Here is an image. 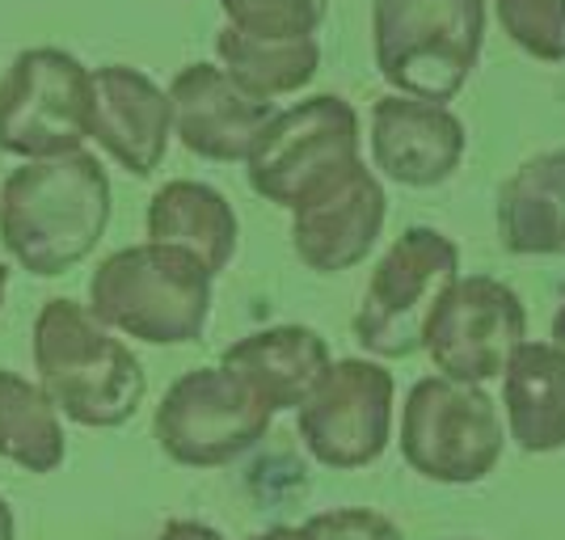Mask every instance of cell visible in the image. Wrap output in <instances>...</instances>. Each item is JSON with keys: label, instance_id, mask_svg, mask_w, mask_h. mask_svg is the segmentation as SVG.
Masks as SVG:
<instances>
[{"label": "cell", "instance_id": "e0dca14e", "mask_svg": "<svg viewBox=\"0 0 565 540\" xmlns=\"http://www.w3.org/2000/svg\"><path fill=\"white\" fill-rule=\"evenodd\" d=\"M498 241L515 258H565V148L523 161L498 187Z\"/></svg>", "mask_w": 565, "mask_h": 540}, {"label": "cell", "instance_id": "5bb4252c", "mask_svg": "<svg viewBox=\"0 0 565 540\" xmlns=\"http://www.w3.org/2000/svg\"><path fill=\"white\" fill-rule=\"evenodd\" d=\"M173 136L186 152L215 165H236L249 157L262 127L275 118V102H258L236 89L220 64H186L169 81Z\"/></svg>", "mask_w": 565, "mask_h": 540}, {"label": "cell", "instance_id": "f1b7e54d", "mask_svg": "<svg viewBox=\"0 0 565 540\" xmlns=\"http://www.w3.org/2000/svg\"><path fill=\"white\" fill-rule=\"evenodd\" d=\"M4 296H9V266L0 262V308H4Z\"/></svg>", "mask_w": 565, "mask_h": 540}, {"label": "cell", "instance_id": "277c9868", "mask_svg": "<svg viewBox=\"0 0 565 540\" xmlns=\"http://www.w3.org/2000/svg\"><path fill=\"white\" fill-rule=\"evenodd\" d=\"M486 47V0H372L376 72L405 97L448 106Z\"/></svg>", "mask_w": 565, "mask_h": 540}, {"label": "cell", "instance_id": "7402d4cb", "mask_svg": "<svg viewBox=\"0 0 565 540\" xmlns=\"http://www.w3.org/2000/svg\"><path fill=\"white\" fill-rule=\"evenodd\" d=\"M502 34L541 64H565V0H494Z\"/></svg>", "mask_w": 565, "mask_h": 540}, {"label": "cell", "instance_id": "4316f807", "mask_svg": "<svg viewBox=\"0 0 565 540\" xmlns=\"http://www.w3.org/2000/svg\"><path fill=\"white\" fill-rule=\"evenodd\" d=\"M0 540H18V519H13V507L4 494H0Z\"/></svg>", "mask_w": 565, "mask_h": 540}, {"label": "cell", "instance_id": "8992f818", "mask_svg": "<svg viewBox=\"0 0 565 540\" xmlns=\"http://www.w3.org/2000/svg\"><path fill=\"white\" fill-rule=\"evenodd\" d=\"M507 431L481 384L423 377L405 393L401 456L435 486H477L498 469Z\"/></svg>", "mask_w": 565, "mask_h": 540}, {"label": "cell", "instance_id": "7a4b0ae2", "mask_svg": "<svg viewBox=\"0 0 565 540\" xmlns=\"http://www.w3.org/2000/svg\"><path fill=\"white\" fill-rule=\"evenodd\" d=\"M30 347L39 384L60 419L89 431H115L136 419L148 393L143 363L81 300L55 296L39 308Z\"/></svg>", "mask_w": 565, "mask_h": 540}, {"label": "cell", "instance_id": "6da1fadb", "mask_svg": "<svg viewBox=\"0 0 565 540\" xmlns=\"http://www.w3.org/2000/svg\"><path fill=\"white\" fill-rule=\"evenodd\" d=\"M110 212V173L89 148L22 161L0 187V245L25 275L60 279L102 245Z\"/></svg>", "mask_w": 565, "mask_h": 540}, {"label": "cell", "instance_id": "9a60e30c", "mask_svg": "<svg viewBox=\"0 0 565 540\" xmlns=\"http://www.w3.org/2000/svg\"><path fill=\"white\" fill-rule=\"evenodd\" d=\"M173 110L169 94L131 64L94 68V115L89 140L131 178H152L169 152Z\"/></svg>", "mask_w": 565, "mask_h": 540}, {"label": "cell", "instance_id": "d4e9b609", "mask_svg": "<svg viewBox=\"0 0 565 540\" xmlns=\"http://www.w3.org/2000/svg\"><path fill=\"white\" fill-rule=\"evenodd\" d=\"M157 540H228V537L215 532L212 523H199V519H169Z\"/></svg>", "mask_w": 565, "mask_h": 540}, {"label": "cell", "instance_id": "cb8c5ba5", "mask_svg": "<svg viewBox=\"0 0 565 540\" xmlns=\"http://www.w3.org/2000/svg\"><path fill=\"white\" fill-rule=\"evenodd\" d=\"M305 528L312 540H405L397 523L372 507H333L305 519Z\"/></svg>", "mask_w": 565, "mask_h": 540}, {"label": "cell", "instance_id": "5b68a950", "mask_svg": "<svg viewBox=\"0 0 565 540\" xmlns=\"http://www.w3.org/2000/svg\"><path fill=\"white\" fill-rule=\"evenodd\" d=\"M359 165L363 157L354 106L338 94H317L275 110L245 157V173L258 199L296 212L338 187Z\"/></svg>", "mask_w": 565, "mask_h": 540}, {"label": "cell", "instance_id": "ffe728a7", "mask_svg": "<svg viewBox=\"0 0 565 540\" xmlns=\"http://www.w3.org/2000/svg\"><path fill=\"white\" fill-rule=\"evenodd\" d=\"M215 60L228 72L236 89L258 102H275L282 94L305 89L321 68V43L317 39H254L224 25L215 34Z\"/></svg>", "mask_w": 565, "mask_h": 540}, {"label": "cell", "instance_id": "ba28073f", "mask_svg": "<svg viewBox=\"0 0 565 540\" xmlns=\"http://www.w3.org/2000/svg\"><path fill=\"white\" fill-rule=\"evenodd\" d=\"M460 279V245L439 229L414 224L384 250L354 313V338L376 359L423 351V329L448 283Z\"/></svg>", "mask_w": 565, "mask_h": 540}, {"label": "cell", "instance_id": "30bf717a", "mask_svg": "<svg viewBox=\"0 0 565 540\" xmlns=\"http://www.w3.org/2000/svg\"><path fill=\"white\" fill-rule=\"evenodd\" d=\"M397 380L376 359H333L317 389L296 405L305 452L326 469L376 465L393 435Z\"/></svg>", "mask_w": 565, "mask_h": 540}, {"label": "cell", "instance_id": "603a6c76", "mask_svg": "<svg viewBox=\"0 0 565 540\" xmlns=\"http://www.w3.org/2000/svg\"><path fill=\"white\" fill-rule=\"evenodd\" d=\"M224 18L254 39H317L330 0H220Z\"/></svg>", "mask_w": 565, "mask_h": 540}, {"label": "cell", "instance_id": "d6986e66", "mask_svg": "<svg viewBox=\"0 0 565 540\" xmlns=\"http://www.w3.org/2000/svg\"><path fill=\"white\" fill-rule=\"evenodd\" d=\"M143 233L152 245H169V250H182L194 262H203L212 275L228 271L236 245H241L233 203L215 187L194 182V178H173L148 199Z\"/></svg>", "mask_w": 565, "mask_h": 540}, {"label": "cell", "instance_id": "ac0fdd59", "mask_svg": "<svg viewBox=\"0 0 565 540\" xmlns=\"http://www.w3.org/2000/svg\"><path fill=\"white\" fill-rule=\"evenodd\" d=\"M507 431L527 456L565 447V351L557 342L523 338L502 368Z\"/></svg>", "mask_w": 565, "mask_h": 540}, {"label": "cell", "instance_id": "2e32d148", "mask_svg": "<svg viewBox=\"0 0 565 540\" xmlns=\"http://www.w3.org/2000/svg\"><path fill=\"white\" fill-rule=\"evenodd\" d=\"M220 363L236 372L279 414V410H296L317 389V380L326 377V368L333 363V354L330 342L317 329L270 326L249 333V338H236L233 347L220 354Z\"/></svg>", "mask_w": 565, "mask_h": 540}, {"label": "cell", "instance_id": "3957f363", "mask_svg": "<svg viewBox=\"0 0 565 540\" xmlns=\"http://www.w3.org/2000/svg\"><path fill=\"white\" fill-rule=\"evenodd\" d=\"M215 275L169 245H122L97 262L89 279V313L106 329L148 347L199 342L212 321Z\"/></svg>", "mask_w": 565, "mask_h": 540}, {"label": "cell", "instance_id": "8fae6325", "mask_svg": "<svg viewBox=\"0 0 565 540\" xmlns=\"http://www.w3.org/2000/svg\"><path fill=\"white\" fill-rule=\"evenodd\" d=\"M527 338V308L515 287L490 275H460L448 283L423 329V351L439 377L460 384L498 380L507 359Z\"/></svg>", "mask_w": 565, "mask_h": 540}, {"label": "cell", "instance_id": "7c38bea8", "mask_svg": "<svg viewBox=\"0 0 565 540\" xmlns=\"http://www.w3.org/2000/svg\"><path fill=\"white\" fill-rule=\"evenodd\" d=\"M465 123L439 102L388 94L372 106V165L397 187H444L465 165Z\"/></svg>", "mask_w": 565, "mask_h": 540}, {"label": "cell", "instance_id": "83f0119b", "mask_svg": "<svg viewBox=\"0 0 565 540\" xmlns=\"http://www.w3.org/2000/svg\"><path fill=\"white\" fill-rule=\"evenodd\" d=\"M553 342L565 351V305L557 308V317H553Z\"/></svg>", "mask_w": 565, "mask_h": 540}, {"label": "cell", "instance_id": "44dd1931", "mask_svg": "<svg viewBox=\"0 0 565 540\" xmlns=\"http://www.w3.org/2000/svg\"><path fill=\"white\" fill-rule=\"evenodd\" d=\"M0 456L34 477L55 473L68 456L55 401L43 393V384L9 368H0Z\"/></svg>", "mask_w": 565, "mask_h": 540}, {"label": "cell", "instance_id": "9c48e42d", "mask_svg": "<svg viewBox=\"0 0 565 540\" xmlns=\"http://www.w3.org/2000/svg\"><path fill=\"white\" fill-rule=\"evenodd\" d=\"M94 68L64 47H25L0 76V152L68 157L89 144Z\"/></svg>", "mask_w": 565, "mask_h": 540}, {"label": "cell", "instance_id": "4fadbf2b", "mask_svg": "<svg viewBox=\"0 0 565 540\" xmlns=\"http://www.w3.org/2000/svg\"><path fill=\"white\" fill-rule=\"evenodd\" d=\"M388 220V194L376 169L363 161L338 187L291 212V250L317 275H342L372 258Z\"/></svg>", "mask_w": 565, "mask_h": 540}, {"label": "cell", "instance_id": "484cf974", "mask_svg": "<svg viewBox=\"0 0 565 540\" xmlns=\"http://www.w3.org/2000/svg\"><path fill=\"white\" fill-rule=\"evenodd\" d=\"M249 540H312L308 537V528L305 523H282V528H266V532H258V537H249Z\"/></svg>", "mask_w": 565, "mask_h": 540}, {"label": "cell", "instance_id": "52a82bcc", "mask_svg": "<svg viewBox=\"0 0 565 540\" xmlns=\"http://www.w3.org/2000/svg\"><path fill=\"white\" fill-rule=\"evenodd\" d=\"M275 410L228 372L190 368L166 389L152 414V435L173 465L182 469H224L266 440Z\"/></svg>", "mask_w": 565, "mask_h": 540}]
</instances>
